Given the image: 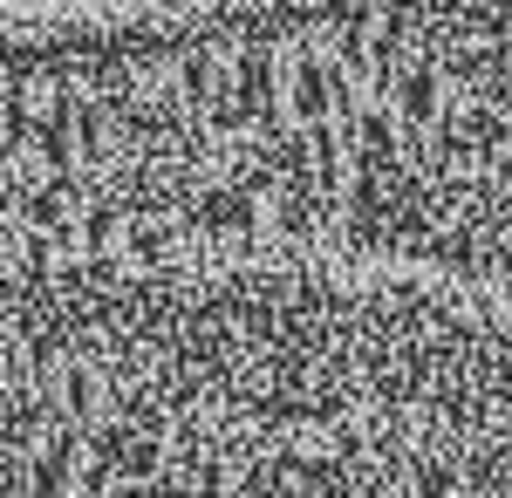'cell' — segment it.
Here are the masks:
<instances>
[{
    "label": "cell",
    "mask_w": 512,
    "mask_h": 498,
    "mask_svg": "<svg viewBox=\"0 0 512 498\" xmlns=\"http://www.w3.org/2000/svg\"><path fill=\"white\" fill-rule=\"evenodd\" d=\"M69 7H123V0H0V21H21V14H69Z\"/></svg>",
    "instance_id": "cell-1"
}]
</instances>
